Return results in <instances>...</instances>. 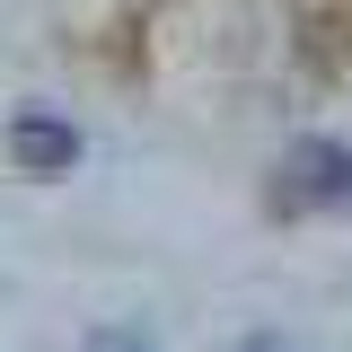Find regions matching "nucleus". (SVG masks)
<instances>
[{
    "label": "nucleus",
    "instance_id": "nucleus-1",
    "mask_svg": "<svg viewBox=\"0 0 352 352\" xmlns=\"http://www.w3.org/2000/svg\"><path fill=\"white\" fill-rule=\"evenodd\" d=\"M273 212H352V150L344 141H291L273 168Z\"/></svg>",
    "mask_w": 352,
    "mask_h": 352
},
{
    "label": "nucleus",
    "instance_id": "nucleus-2",
    "mask_svg": "<svg viewBox=\"0 0 352 352\" xmlns=\"http://www.w3.org/2000/svg\"><path fill=\"white\" fill-rule=\"evenodd\" d=\"M9 159L27 176H62V168H80V132L62 124V115H18L9 124Z\"/></svg>",
    "mask_w": 352,
    "mask_h": 352
},
{
    "label": "nucleus",
    "instance_id": "nucleus-3",
    "mask_svg": "<svg viewBox=\"0 0 352 352\" xmlns=\"http://www.w3.org/2000/svg\"><path fill=\"white\" fill-rule=\"evenodd\" d=\"M88 352H150V335H141V326H115V335H97Z\"/></svg>",
    "mask_w": 352,
    "mask_h": 352
},
{
    "label": "nucleus",
    "instance_id": "nucleus-4",
    "mask_svg": "<svg viewBox=\"0 0 352 352\" xmlns=\"http://www.w3.org/2000/svg\"><path fill=\"white\" fill-rule=\"evenodd\" d=\"M238 352H300V344H282V335H256V344H238Z\"/></svg>",
    "mask_w": 352,
    "mask_h": 352
}]
</instances>
